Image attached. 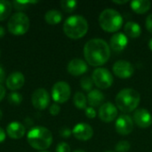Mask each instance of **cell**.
<instances>
[{
    "instance_id": "1",
    "label": "cell",
    "mask_w": 152,
    "mask_h": 152,
    "mask_svg": "<svg viewBox=\"0 0 152 152\" xmlns=\"http://www.w3.org/2000/svg\"><path fill=\"white\" fill-rule=\"evenodd\" d=\"M84 56L86 63L90 64L91 66H102L105 64L110 59V45L103 39H91L84 46Z\"/></svg>"
},
{
    "instance_id": "2",
    "label": "cell",
    "mask_w": 152,
    "mask_h": 152,
    "mask_svg": "<svg viewBox=\"0 0 152 152\" xmlns=\"http://www.w3.org/2000/svg\"><path fill=\"white\" fill-rule=\"evenodd\" d=\"M28 144L39 151L48 149L53 142V135L49 129L44 126H35L30 129L27 135Z\"/></svg>"
},
{
    "instance_id": "3",
    "label": "cell",
    "mask_w": 152,
    "mask_h": 152,
    "mask_svg": "<svg viewBox=\"0 0 152 152\" xmlns=\"http://www.w3.org/2000/svg\"><path fill=\"white\" fill-rule=\"evenodd\" d=\"M140 94L132 88L122 89L116 96L117 107L124 113H129L137 109L140 104Z\"/></svg>"
},
{
    "instance_id": "4",
    "label": "cell",
    "mask_w": 152,
    "mask_h": 152,
    "mask_svg": "<svg viewBox=\"0 0 152 152\" xmlns=\"http://www.w3.org/2000/svg\"><path fill=\"white\" fill-rule=\"evenodd\" d=\"M63 31L68 37L71 39H79L87 33L88 22L83 16H70L63 24Z\"/></svg>"
},
{
    "instance_id": "5",
    "label": "cell",
    "mask_w": 152,
    "mask_h": 152,
    "mask_svg": "<svg viewBox=\"0 0 152 152\" xmlns=\"http://www.w3.org/2000/svg\"><path fill=\"white\" fill-rule=\"evenodd\" d=\"M99 24L106 32H117L123 26V17L114 9H105L99 16Z\"/></svg>"
},
{
    "instance_id": "6",
    "label": "cell",
    "mask_w": 152,
    "mask_h": 152,
    "mask_svg": "<svg viewBox=\"0 0 152 152\" xmlns=\"http://www.w3.org/2000/svg\"><path fill=\"white\" fill-rule=\"evenodd\" d=\"M7 28L14 36L24 35L29 28V19L23 12H16L9 19Z\"/></svg>"
},
{
    "instance_id": "7",
    "label": "cell",
    "mask_w": 152,
    "mask_h": 152,
    "mask_svg": "<svg viewBox=\"0 0 152 152\" xmlns=\"http://www.w3.org/2000/svg\"><path fill=\"white\" fill-rule=\"evenodd\" d=\"M92 79L94 84L101 89H107L113 84L112 74L104 68H98L94 69L92 75Z\"/></svg>"
},
{
    "instance_id": "8",
    "label": "cell",
    "mask_w": 152,
    "mask_h": 152,
    "mask_svg": "<svg viewBox=\"0 0 152 152\" xmlns=\"http://www.w3.org/2000/svg\"><path fill=\"white\" fill-rule=\"evenodd\" d=\"M71 94V89L68 83L64 81L57 82L52 88L53 100L57 103H64L68 102Z\"/></svg>"
},
{
    "instance_id": "9",
    "label": "cell",
    "mask_w": 152,
    "mask_h": 152,
    "mask_svg": "<svg viewBox=\"0 0 152 152\" xmlns=\"http://www.w3.org/2000/svg\"><path fill=\"white\" fill-rule=\"evenodd\" d=\"M31 102L35 109L39 110H45L50 103V96L48 92L44 88L37 89L31 96Z\"/></svg>"
},
{
    "instance_id": "10",
    "label": "cell",
    "mask_w": 152,
    "mask_h": 152,
    "mask_svg": "<svg viewBox=\"0 0 152 152\" xmlns=\"http://www.w3.org/2000/svg\"><path fill=\"white\" fill-rule=\"evenodd\" d=\"M113 72L114 74L122 79H126L131 77L134 75V68L133 64L127 61H118L114 63L113 65Z\"/></svg>"
},
{
    "instance_id": "11",
    "label": "cell",
    "mask_w": 152,
    "mask_h": 152,
    "mask_svg": "<svg viewBox=\"0 0 152 152\" xmlns=\"http://www.w3.org/2000/svg\"><path fill=\"white\" fill-rule=\"evenodd\" d=\"M115 127L117 133L120 135H128L134 130V120L130 116L122 114L117 118Z\"/></svg>"
},
{
    "instance_id": "12",
    "label": "cell",
    "mask_w": 152,
    "mask_h": 152,
    "mask_svg": "<svg viewBox=\"0 0 152 152\" xmlns=\"http://www.w3.org/2000/svg\"><path fill=\"white\" fill-rule=\"evenodd\" d=\"M118 117V109L111 102H106L101 105L99 110V118L105 123L114 121Z\"/></svg>"
},
{
    "instance_id": "13",
    "label": "cell",
    "mask_w": 152,
    "mask_h": 152,
    "mask_svg": "<svg viewBox=\"0 0 152 152\" xmlns=\"http://www.w3.org/2000/svg\"><path fill=\"white\" fill-rule=\"evenodd\" d=\"M74 137L79 141H88L94 135V130L92 126L86 123H79L76 125L72 130Z\"/></svg>"
},
{
    "instance_id": "14",
    "label": "cell",
    "mask_w": 152,
    "mask_h": 152,
    "mask_svg": "<svg viewBox=\"0 0 152 152\" xmlns=\"http://www.w3.org/2000/svg\"><path fill=\"white\" fill-rule=\"evenodd\" d=\"M134 122L141 128H148L152 125L151 114L145 109H138L134 113Z\"/></svg>"
},
{
    "instance_id": "15",
    "label": "cell",
    "mask_w": 152,
    "mask_h": 152,
    "mask_svg": "<svg viewBox=\"0 0 152 152\" xmlns=\"http://www.w3.org/2000/svg\"><path fill=\"white\" fill-rule=\"evenodd\" d=\"M67 69L70 75L77 77L85 74L87 71L88 67L85 61L81 59H73L69 62Z\"/></svg>"
},
{
    "instance_id": "16",
    "label": "cell",
    "mask_w": 152,
    "mask_h": 152,
    "mask_svg": "<svg viewBox=\"0 0 152 152\" xmlns=\"http://www.w3.org/2000/svg\"><path fill=\"white\" fill-rule=\"evenodd\" d=\"M25 83V77L22 73L15 71L8 76L6 78V86L11 91H17L20 89Z\"/></svg>"
},
{
    "instance_id": "17",
    "label": "cell",
    "mask_w": 152,
    "mask_h": 152,
    "mask_svg": "<svg viewBox=\"0 0 152 152\" xmlns=\"http://www.w3.org/2000/svg\"><path fill=\"white\" fill-rule=\"evenodd\" d=\"M128 44V38L124 33H117L114 34L110 41V48L116 52H120L124 50Z\"/></svg>"
},
{
    "instance_id": "18",
    "label": "cell",
    "mask_w": 152,
    "mask_h": 152,
    "mask_svg": "<svg viewBox=\"0 0 152 152\" xmlns=\"http://www.w3.org/2000/svg\"><path fill=\"white\" fill-rule=\"evenodd\" d=\"M26 128L25 126L19 123V122H12L7 126L6 128V134L7 135L12 139H20L25 135Z\"/></svg>"
},
{
    "instance_id": "19",
    "label": "cell",
    "mask_w": 152,
    "mask_h": 152,
    "mask_svg": "<svg viewBox=\"0 0 152 152\" xmlns=\"http://www.w3.org/2000/svg\"><path fill=\"white\" fill-rule=\"evenodd\" d=\"M130 6L134 12L138 14L147 12L151 6V3L149 0H134L130 3Z\"/></svg>"
},
{
    "instance_id": "20",
    "label": "cell",
    "mask_w": 152,
    "mask_h": 152,
    "mask_svg": "<svg viewBox=\"0 0 152 152\" xmlns=\"http://www.w3.org/2000/svg\"><path fill=\"white\" fill-rule=\"evenodd\" d=\"M103 101L104 94L100 90H92L87 94V102L92 108L101 106Z\"/></svg>"
},
{
    "instance_id": "21",
    "label": "cell",
    "mask_w": 152,
    "mask_h": 152,
    "mask_svg": "<svg viewBox=\"0 0 152 152\" xmlns=\"http://www.w3.org/2000/svg\"><path fill=\"white\" fill-rule=\"evenodd\" d=\"M125 33L131 38H137L142 34V28L139 24L134 21H127L124 27Z\"/></svg>"
},
{
    "instance_id": "22",
    "label": "cell",
    "mask_w": 152,
    "mask_h": 152,
    "mask_svg": "<svg viewBox=\"0 0 152 152\" xmlns=\"http://www.w3.org/2000/svg\"><path fill=\"white\" fill-rule=\"evenodd\" d=\"M45 20L48 24L51 25H56L59 24L62 20V14L61 12L57 10H50L46 12L45 15Z\"/></svg>"
},
{
    "instance_id": "23",
    "label": "cell",
    "mask_w": 152,
    "mask_h": 152,
    "mask_svg": "<svg viewBox=\"0 0 152 152\" xmlns=\"http://www.w3.org/2000/svg\"><path fill=\"white\" fill-rule=\"evenodd\" d=\"M12 10V4L6 0H0V21L6 20L11 14Z\"/></svg>"
},
{
    "instance_id": "24",
    "label": "cell",
    "mask_w": 152,
    "mask_h": 152,
    "mask_svg": "<svg viewBox=\"0 0 152 152\" xmlns=\"http://www.w3.org/2000/svg\"><path fill=\"white\" fill-rule=\"evenodd\" d=\"M73 102L75 106L79 110H86L87 104V98L81 92H77L73 98Z\"/></svg>"
},
{
    "instance_id": "25",
    "label": "cell",
    "mask_w": 152,
    "mask_h": 152,
    "mask_svg": "<svg viewBox=\"0 0 152 152\" xmlns=\"http://www.w3.org/2000/svg\"><path fill=\"white\" fill-rule=\"evenodd\" d=\"M77 5V2L75 0H62L61 2V6L66 12H72Z\"/></svg>"
},
{
    "instance_id": "26",
    "label": "cell",
    "mask_w": 152,
    "mask_h": 152,
    "mask_svg": "<svg viewBox=\"0 0 152 152\" xmlns=\"http://www.w3.org/2000/svg\"><path fill=\"white\" fill-rule=\"evenodd\" d=\"M36 3H37V1H13L12 4L14 9L20 11V10L27 9V7H28L29 4H36Z\"/></svg>"
},
{
    "instance_id": "27",
    "label": "cell",
    "mask_w": 152,
    "mask_h": 152,
    "mask_svg": "<svg viewBox=\"0 0 152 152\" xmlns=\"http://www.w3.org/2000/svg\"><path fill=\"white\" fill-rule=\"evenodd\" d=\"M8 102L12 105H19L22 102V95L17 92H12L8 95Z\"/></svg>"
},
{
    "instance_id": "28",
    "label": "cell",
    "mask_w": 152,
    "mask_h": 152,
    "mask_svg": "<svg viewBox=\"0 0 152 152\" xmlns=\"http://www.w3.org/2000/svg\"><path fill=\"white\" fill-rule=\"evenodd\" d=\"M80 86L85 91L90 92V91H92V88H93V86H94L93 79L90 78L89 77H84L80 80Z\"/></svg>"
},
{
    "instance_id": "29",
    "label": "cell",
    "mask_w": 152,
    "mask_h": 152,
    "mask_svg": "<svg viewBox=\"0 0 152 152\" xmlns=\"http://www.w3.org/2000/svg\"><path fill=\"white\" fill-rule=\"evenodd\" d=\"M130 148L131 144L127 141H120L115 146V150L117 152H128Z\"/></svg>"
},
{
    "instance_id": "30",
    "label": "cell",
    "mask_w": 152,
    "mask_h": 152,
    "mask_svg": "<svg viewBox=\"0 0 152 152\" xmlns=\"http://www.w3.org/2000/svg\"><path fill=\"white\" fill-rule=\"evenodd\" d=\"M56 152H70V147L66 142H60L56 146Z\"/></svg>"
},
{
    "instance_id": "31",
    "label": "cell",
    "mask_w": 152,
    "mask_h": 152,
    "mask_svg": "<svg viewBox=\"0 0 152 152\" xmlns=\"http://www.w3.org/2000/svg\"><path fill=\"white\" fill-rule=\"evenodd\" d=\"M71 134H72V131L67 126H64V127L61 128V130H60V135L63 138H69V137H70Z\"/></svg>"
},
{
    "instance_id": "32",
    "label": "cell",
    "mask_w": 152,
    "mask_h": 152,
    "mask_svg": "<svg viewBox=\"0 0 152 152\" xmlns=\"http://www.w3.org/2000/svg\"><path fill=\"white\" fill-rule=\"evenodd\" d=\"M60 111H61V108L56 103L51 105V107L49 108V112L52 116H57L60 113Z\"/></svg>"
},
{
    "instance_id": "33",
    "label": "cell",
    "mask_w": 152,
    "mask_h": 152,
    "mask_svg": "<svg viewBox=\"0 0 152 152\" xmlns=\"http://www.w3.org/2000/svg\"><path fill=\"white\" fill-rule=\"evenodd\" d=\"M86 110V116L88 118H94L96 117V110L92 108V107H86V109L85 110Z\"/></svg>"
},
{
    "instance_id": "34",
    "label": "cell",
    "mask_w": 152,
    "mask_h": 152,
    "mask_svg": "<svg viewBox=\"0 0 152 152\" xmlns=\"http://www.w3.org/2000/svg\"><path fill=\"white\" fill-rule=\"evenodd\" d=\"M145 26H146V28L148 29V31L152 34V13L149 14L148 17L146 18Z\"/></svg>"
},
{
    "instance_id": "35",
    "label": "cell",
    "mask_w": 152,
    "mask_h": 152,
    "mask_svg": "<svg viewBox=\"0 0 152 152\" xmlns=\"http://www.w3.org/2000/svg\"><path fill=\"white\" fill-rule=\"evenodd\" d=\"M5 137H6V134H5L4 130L2 127H0V143L4 142Z\"/></svg>"
},
{
    "instance_id": "36",
    "label": "cell",
    "mask_w": 152,
    "mask_h": 152,
    "mask_svg": "<svg viewBox=\"0 0 152 152\" xmlns=\"http://www.w3.org/2000/svg\"><path fill=\"white\" fill-rule=\"evenodd\" d=\"M5 96V89L3 86L0 85V102L4 98Z\"/></svg>"
},
{
    "instance_id": "37",
    "label": "cell",
    "mask_w": 152,
    "mask_h": 152,
    "mask_svg": "<svg viewBox=\"0 0 152 152\" xmlns=\"http://www.w3.org/2000/svg\"><path fill=\"white\" fill-rule=\"evenodd\" d=\"M4 77H5L4 71L3 68L0 67V85H1V83L4 80Z\"/></svg>"
},
{
    "instance_id": "38",
    "label": "cell",
    "mask_w": 152,
    "mask_h": 152,
    "mask_svg": "<svg viewBox=\"0 0 152 152\" xmlns=\"http://www.w3.org/2000/svg\"><path fill=\"white\" fill-rule=\"evenodd\" d=\"M4 33H5V30H4V27L0 26V38L3 37L4 36Z\"/></svg>"
},
{
    "instance_id": "39",
    "label": "cell",
    "mask_w": 152,
    "mask_h": 152,
    "mask_svg": "<svg viewBox=\"0 0 152 152\" xmlns=\"http://www.w3.org/2000/svg\"><path fill=\"white\" fill-rule=\"evenodd\" d=\"M128 1L127 0H125V1H113V3L114 4H126Z\"/></svg>"
},
{
    "instance_id": "40",
    "label": "cell",
    "mask_w": 152,
    "mask_h": 152,
    "mask_svg": "<svg viewBox=\"0 0 152 152\" xmlns=\"http://www.w3.org/2000/svg\"><path fill=\"white\" fill-rule=\"evenodd\" d=\"M149 47H150V49L152 51V38H151L150 41H149Z\"/></svg>"
},
{
    "instance_id": "41",
    "label": "cell",
    "mask_w": 152,
    "mask_h": 152,
    "mask_svg": "<svg viewBox=\"0 0 152 152\" xmlns=\"http://www.w3.org/2000/svg\"><path fill=\"white\" fill-rule=\"evenodd\" d=\"M74 152H86V151H83V150H77V151H75Z\"/></svg>"
},
{
    "instance_id": "42",
    "label": "cell",
    "mask_w": 152,
    "mask_h": 152,
    "mask_svg": "<svg viewBox=\"0 0 152 152\" xmlns=\"http://www.w3.org/2000/svg\"><path fill=\"white\" fill-rule=\"evenodd\" d=\"M2 117H3V112H2V110H0V120L2 119Z\"/></svg>"
},
{
    "instance_id": "43",
    "label": "cell",
    "mask_w": 152,
    "mask_h": 152,
    "mask_svg": "<svg viewBox=\"0 0 152 152\" xmlns=\"http://www.w3.org/2000/svg\"><path fill=\"white\" fill-rule=\"evenodd\" d=\"M39 152H49V151H39Z\"/></svg>"
},
{
    "instance_id": "44",
    "label": "cell",
    "mask_w": 152,
    "mask_h": 152,
    "mask_svg": "<svg viewBox=\"0 0 152 152\" xmlns=\"http://www.w3.org/2000/svg\"><path fill=\"white\" fill-rule=\"evenodd\" d=\"M106 152H113V151H106Z\"/></svg>"
}]
</instances>
